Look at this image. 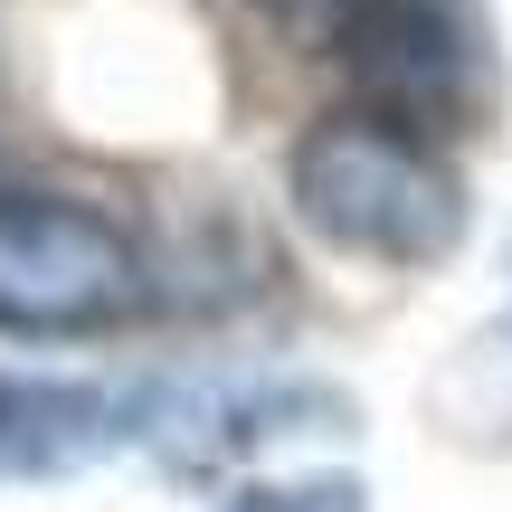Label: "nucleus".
<instances>
[{"label":"nucleus","instance_id":"obj_7","mask_svg":"<svg viewBox=\"0 0 512 512\" xmlns=\"http://www.w3.org/2000/svg\"><path fill=\"white\" fill-rule=\"evenodd\" d=\"M275 10H332V19H342V10H351V0H275Z\"/></svg>","mask_w":512,"mask_h":512},{"label":"nucleus","instance_id":"obj_6","mask_svg":"<svg viewBox=\"0 0 512 512\" xmlns=\"http://www.w3.org/2000/svg\"><path fill=\"white\" fill-rule=\"evenodd\" d=\"M219 512H370V494L351 475H294V484H247Z\"/></svg>","mask_w":512,"mask_h":512},{"label":"nucleus","instance_id":"obj_4","mask_svg":"<svg viewBox=\"0 0 512 512\" xmlns=\"http://www.w3.org/2000/svg\"><path fill=\"white\" fill-rule=\"evenodd\" d=\"M152 380H57L0 370V484H57L105 456H143Z\"/></svg>","mask_w":512,"mask_h":512},{"label":"nucleus","instance_id":"obj_5","mask_svg":"<svg viewBox=\"0 0 512 512\" xmlns=\"http://www.w3.org/2000/svg\"><path fill=\"white\" fill-rule=\"evenodd\" d=\"M342 67L380 105V124H446L475 95V48H465L446 0H351L342 10Z\"/></svg>","mask_w":512,"mask_h":512},{"label":"nucleus","instance_id":"obj_2","mask_svg":"<svg viewBox=\"0 0 512 512\" xmlns=\"http://www.w3.org/2000/svg\"><path fill=\"white\" fill-rule=\"evenodd\" d=\"M133 304V238L86 200L0 190V332H95Z\"/></svg>","mask_w":512,"mask_h":512},{"label":"nucleus","instance_id":"obj_3","mask_svg":"<svg viewBox=\"0 0 512 512\" xmlns=\"http://www.w3.org/2000/svg\"><path fill=\"white\" fill-rule=\"evenodd\" d=\"M342 418V399L285 370H190V380H152V427L143 456L162 475H219L275 437H313Z\"/></svg>","mask_w":512,"mask_h":512},{"label":"nucleus","instance_id":"obj_1","mask_svg":"<svg viewBox=\"0 0 512 512\" xmlns=\"http://www.w3.org/2000/svg\"><path fill=\"white\" fill-rule=\"evenodd\" d=\"M294 209L323 247L380 266H437L465 238V181L427 133L380 114H323L294 143Z\"/></svg>","mask_w":512,"mask_h":512}]
</instances>
